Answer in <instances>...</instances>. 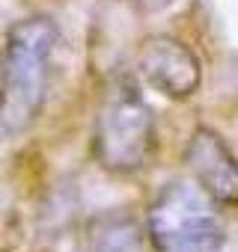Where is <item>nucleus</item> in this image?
<instances>
[{"label":"nucleus","instance_id":"obj_5","mask_svg":"<svg viewBox=\"0 0 238 252\" xmlns=\"http://www.w3.org/2000/svg\"><path fill=\"white\" fill-rule=\"evenodd\" d=\"M185 158H188V166L197 184L217 205L238 208V160L232 158V152L214 131L208 128L194 131Z\"/></svg>","mask_w":238,"mask_h":252},{"label":"nucleus","instance_id":"obj_7","mask_svg":"<svg viewBox=\"0 0 238 252\" xmlns=\"http://www.w3.org/2000/svg\"><path fill=\"white\" fill-rule=\"evenodd\" d=\"M134 3H146V6H152V3H158V0H134Z\"/></svg>","mask_w":238,"mask_h":252},{"label":"nucleus","instance_id":"obj_2","mask_svg":"<svg viewBox=\"0 0 238 252\" xmlns=\"http://www.w3.org/2000/svg\"><path fill=\"white\" fill-rule=\"evenodd\" d=\"M155 149L152 110L131 80H116L95 119V155L110 172H137Z\"/></svg>","mask_w":238,"mask_h":252},{"label":"nucleus","instance_id":"obj_1","mask_svg":"<svg viewBox=\"0 0 238 252\" xmlns=\"http://www.w3.org/2000/svg\"><path fill=\"white\" fill-rule=\"evenodd\" d=\"M57 27L48 18H27L12 27L0 68V122L9 131H24L39 116L48 77Z\"/></svg>","mask_w":238,"mask_h":252},{"label":"nucleus","instance_id":"obj_3","mask_svg":"<svg viewBox=\"0 0 238 252\" xmlns=\"http://www.w3.org/2000/svg\"><path fill=\"white\" fill-rule=\"evenodd\" d=\"M149 237L158 252H220L223 222L214 199L199 184H167L149 208Z\"/></svg>","mask_w":238,"mask_h":252},{"label":"nucleus","instance_id":"obj_6","mask_svg":"<svg viewBox=\"0 0 238 252\" xmlns=\"http://www.w3.org/2000/svg\"><path fill=\"white\" fill-rule=\"evenodd\" d=\"M95 252H137V222L131 217L104 214L92 225Z\"/></svg>","mask_w":238,"mask_h":252},{"label":"nucleus","instance_id":"obj_4","mask_svg":"<svg viewBox=\"0 0 238 252\" xmlns=\"http://www.w3.org/2000/svg\"><path fill=\"white\" fill-rule=\"evenodd\" d=\"M137 68L149 86L164 92L167 98H191L202 80L199 60L170 36H152L137 51Z\"/></svg>","mask_w":238,"mask_h":252}]
</instances>
